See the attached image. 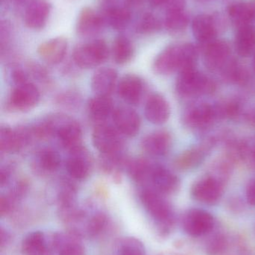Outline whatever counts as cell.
I'll return each mask as SVG.
<instances>
[{
	"instance_id": "cell-26",
	"label": "cell",
	"mask_w": 255,
	"mask_h": 255,
	"mask_svg": "<svg viewBox=\"0 0 255 255\" xmlns=\"http://www.w3.org/2000/svg\"><path fill=\"white\" fill-rule=\"evenodd\" d=\"M238 53L242 57H249L255 52V28L245 26L240 28L235 40Z\"/></svg>"
},
{
	"instance_id": "cell-28",
	"label": "cell",
	"mask_w": 255,
	"mask_h": 255,
	"mask_svg": "<svg viewBox=\"0 0 255 255\" xmlns=\"http://www.w3.org/2000/svg\"><path fill=\"white\" fill-rule=\"evenodd\" d=\"M36 167L43 172H53L61 165V157L53 148H41L36 155Z\"/></svg>"
},
{
	"instance_id": "cell-1",
	"label": "cell",
	"mask_w": 255,
	"mask_h": 255,
	"mask_svg": "<svg viewBox=\"0 0 255 255\" xmlns=\"http://www.w3.org/2000/svg\"><path fill=\"white\" fill-rule=\"evenodd\" d=\"M141 202L147 213L154 220L159 233L167 236L173 230L175 217L170 204L161 193L154 189H145L140 194Z\"/></svg>"
},
{
	"instance_id": "cell-30",
	"label": "cell",
	"mask_w": 255,
	"mask_h": 255,
	"mask_svg": "<svg viewBox=\"0 0 255 255\" xmlns=\"http://www.w3.org/2000/svg\"><path fill=\"white\" fill-rule=\"evenodd\" d=\"M154 164L145 159L131 160L128 164V172L133 180L138 183L150 181Z\"/></svg>"
},
{
	"instance_id": "cell-13",
	"label": "cell",
	"mask_w": 255,
	"mask_h": 255,
	"mask_svg": "<svg viewBox=\"0 0 255 255\" xmlns=\"http://www.w3.org/2000/svg\"><path fill=\"white\" fill-rule=\"evenodd\" d=\"M217 108L207 103H200L191 106L184 115V122L188 127L201 128L208 127L218 118Z\"/></svg>"
},
{
	"instance_id": "cell-7",
	"label": "cell",
	"mask_w": 255,
	"mask_h": 255,
	"mask_svg": "<svg viewBox=\"0 0 255 255\" xmlns=\"http://www.w3.org/2000/svg\"><path fill=\"white\" fill-rule=\"evenodd\" d=\"M33 136L31 129L26 128H10L3 127L0 130V148L4 153H13L19 151L29 142Z\"/></svg>"
},
{
	"instance_id": "cell-24",
	"label": "cell",
	"mask_w": 255,
	"mask_h": 255,
	"mask_svg": "<svg viewBox=\"0 0 255 255\" xmlns=\"http://www.w3.org/2000/svg\"><path fill=\"white\" fill-rule=\"evenodd\" d=\"M193 32L198 41L210 43L217 35L215 24L211 16L206 14L198 15L193 21Z\"/></svg>"
},
{
	"instance_id": "cell-6",
	"label": "cell",
	"mask_w": 255,
	"mask_h": 255,
	"mask_svg": "<svg viewBox=\"0 0 255 255\" xmlns=\"http://www.w3.org/2000/svg\"><path fill=\"white\" fill-rule=\"evenodd\" d=\"M223 193V182L214 176H208L196 181L192 187V196L205 205L217 203Z\"/></svg>"
},
{
	"instance_id": "cell-33",
	"label": "cell",
	"mask_w": 255,
	"mask_h": 255,
	"mask_svg": "<svg viewBox=\"0 0 255 255\" xmlns=\"http://www.w3.org/2000/svg\"><path fill=\"white\" fill-rule=\"evenodd\" d=\"M205 157V150L194 148L183 153L175 161L177 167L181 169H190L200 164Z\"/></svg>"
},
{
	"instance_id": "cell-10",
	"label": "cell",
	"mask_w": 255,
	"mask_h": 255,
	"mask_svg": "<svg viewBox=\"0 0 255 255\" xmlns=\"http://www.w3.org/2000/svg\"><path fill=\"white\" fill-rule=\"evenodd\" d=\"M22 255H54L51 243V234L40 231L30 232L21 243Z\"/></svg>"
},
{
	"instance_id": "cell-32",
	"label": "cell",
	"mask_w": 255,
	"mask_h": 255,
	"mask_svg": "<svg viewBox=\"0 0 255 255\" xmlns=\"http://www.w3.org/2000/svg\"><path fill=\"white\" fill-rule=\"evenodd\" d=\"M115 255H146V251L140 240L127 237L118 242Z\"/></svg>"
},
{
	"instance_id": "cell-39",
	"label": "cell",
	"mask_w": 255,
	"mask_h": 255,
	"mask_svg": "<svg viewBox=\"0 0 255 255\" xmlns=\"http://www.w3.org/2000/svg\"><path fill=\"white\" fill-rule=\"evenodd\" d=\"M185 0H166L164 5L168 10L184 9Z\"/></svg>"
},
{
	"instance_id": "cell-17",
	"label": "cell",
	"mask_w": 255,
	"mask_h": 255,
	"mask_svg": "<svg viewBox=\"0 0 255 255\" xmlns=\"http://www.w3.org/2000/svg\"><path fill=\"white\" fill-rule=\"evenodd\" d=\"M231 49L229 45L223 40H214L208 43L205 52V63L211 70L225 67L229 61Z\"/></svg>"
},
{
	"instance_id": "cell-44",
	"label": "cell",
	"mask_w": 255,
	"mask_h": 255,
	"mask_svg": "<svg viewBox=\"0 0 255 255\" xmlns=\"http://www.w3.org/2000/svg\"><path fill=\"white\" fill-rule=\"evenodd\" d=\"M14 1L17 3H22L23 2V1H25V0H14Z\"/></svg>"
},
{
	"instance_id": "cell-31",
	"label": "cell",
	"mask_w": 255,
	"mask_h": 255,
	"mask_svg": "<svg viewBox=\"0 0 255 255\" xmlns=\"http://www.w3.org/2000/svg\"><path fill=\"white\" fill-rule=\"evenodd\" d=\"M112 55L117 64L128 62L133 55V46L130 40L124 36L117 37L112 46Z\"/></svg>"
},
{
	"instance_id": "cell-37",
	"label": "cell",
	"mask_w": 255,
	"mask_h": 255,
	"mask_svg": "<svg viewBox=\"0 0 255 255\" xmlns=\"http://www.w3.org/2000/svg\"><path fill=\"white\" fill-rule=\"evenodd\" d=\"M247 202L252 206H255V178L250 181L247 188Z\"/></svg>"
},
{
	"instance_id": "cell-45",
	"label": "cell",
	"mask_w": 255,
	"mask_h": 255,
	"mask_svg": "<svg viewBox=\"0 0 255 255\" xmlns=\"http://www.w3.org/2000/svg\"><path fill=\"white\" fill-rule=\"evenodd\" d=\"M254 67L255 69V58H254Z\"/></svg>"
},
{
	"instance_id": "cell-15",
	"label": "cell",
	"mask_w": 255,
	"mask_h": 255,
	"mask_svg": "<svg viewBox=\"0 0 255 255\" xmlns=\"http://www.w3.org/2000/svg\"><path fill=\"white\" fill-rule=\"evenodd\" d=\"M149 182L154 190L161 194H171L179 187V179L171 171L160 165L154 164Z\"/></svg>"
},
{
	"instance_id": "cell-40",
	"label": "cell",
	"mask_w": 255,
	"mask_h": 255,
	"mask_svg": "<svg viewBox=\"0 0 255 255\" xmlns=\"http://www.w3.org/2000/svg\"><path fill=\"white\" fill-rule=\"evenodd\" d=\"M10 241H11V236H10V233L4 228L1 227V230H0V248L1 250L7 247V246L10 244Z\"/></svg>"
},
{
	"instance_id": "cell-12",
	"label": "cell",
	"mask_w": 255,
	"mask_h": 255,
	"mask_svg": "<svg viewBox=\"0 0 255 255\" xmlns=\"http://www.w3.org/2000/svg\"><path fill=\"white\" fill-rule=\"evenodd\" d=\"M67 172L74 179L83 180L88 176L91 169L89 153L82 145L70 151L66 163Z\"/></svg>"
},
{
	"instance_id": "cell-2",
	"label": "cell",
	"mask_w": 255,
	"mask_h": 255,
	"mask_svg": "<svg viewBox=\"0 0 255 255\" xmlns=\"http://www.w3.org/2000/svg\"><path fill=\"white\" fill-rule=\"evenodd\" d=\"M176 89L183 97H197L212 94L215 85L211 79L193 68L180 72Z\"/></svg>"
},
{
	"instance_id": "cell-34",
	"label": "cell",
	"mask_w": 255,
	"mask_h": 255,
	"mask_svg": "<svg viewBox=\"0 0 255 255\" xmlns=\"http://www.w3.org/2000/svg\"><path fill=\"white\" fill-rule=\"evenodd\" d=\"M189 18L184 9L168 10L166 13V28L171 31H178L184 29L188 24Z\"/></svg>"
},
{
	"instance_id": "cell-21",
	"label": "cell",
	"mask_w": 255,
	"mask_h": 255,
	"mask_svg": "<svg viewBox=\"0 0 255 255\" xmlns=\"http://www.w3.org/2000/svg\"><path fill=\"white\" fill-rule=\"evenodd\" d=\"M118 78L116 70L103 67L94 73L91 79V88L97 96L109 97L115 88Z\"/></svg>"
},
{
	"instance_id": "cell-5",
	"label": "cell",
	"mask_w": 255,
	"mask_h": 255,
	"mask_svg": "<svg viewBox=\"0 0 255 255\" xmlns=\"http://www.w3.org/2000/svg\"><path fill=\"white\" fill-rule=\"evenodd\" d=\"M93 143L103 154H118L123 146V140L116 128L101 124L94 128Z\"/></svg>"
},
{
	"instance_id": "cell-42",
	"label": "cell",
	"mask_w": 255,
	"mask_h": 255,
	"mask_svg": "<svg viewBox=\"0 0 255 255\" xmlns=\"http://www.w3.org/2000/svg\"><path fill=\"white\" fill-rule=\"evenodd\" d=\"M148 1L154 7H158V6L164 5L166 0H148Z\"/></svg>"
},
{
	"instance_id": "cell-20",
	"label": "cell",
	"mask_w": 255,
	"mask_h": 255,
	"mask_svg": "<svg viewBox=\"0 0 255 255\" xmlns=\"http://www.w3.org/2000/svg\"><path fill=\"white\" fill-rule=\"evenodd\" d=\"M50 6L43 0H34L27 6L24 14L25 25L32 29L43 28L47 22Z\"/></svg>"
},
{
	"instance_id": "cell-36",
	"label": "cell",
	"mask_w": 255,
	"mask_h": 255,
	"mask_svg": "<svg viewBox=\"0 0 255 255\" xmlns=\"http://www.w3.org/2000/svg\"><path fill=\"white\" fill-rule=\"evenodd\" d=\"M160 28V22L154 14L146 13L139 19L136 30L140 34H151Z\"/></svg>"
},
{
	"instance_id": "cell-14",
	"label": "cell",
	"mask_w": 255,
	"mask_h": 255,
	"mask_svg": "<svg viewBox=\"0 0 255 255\" xmlns=\"http://www.w3.org/2000/svg\"><path fill=\"white\" fill-rule=\"evenodd\" d=\"M113 121L118 131L126 136H135L140 129L141 121L139 115L130 108L120 107L115 109Z\"/></svg>"
},
{
	"instance_id": "cell-29",
	"label": "cell",
	"mask_w": 255,
	"mask_h": 255,
	"mask_svg": "<svg viewBox=\"0 0 255 255\" xmlns=\"http://www.w3.org/2000/svg\"><path fill=\"white\" fill-rule=\"evenodd\" d=\"M88 112L96 121H103L112 113V101L109 97L97 96L88 102Z\"/></svg>"
},
{
	"instance_id": "cell-16",
	"label": "cell",
	"mask_w": 255,
	"mask_h": 255,
	"mask_svg": "<svg viewBox=\"0 0 255 255\" xmlns=\"http://www.w3.org/2000/svg\"><path fill=\"white\" fill-rule=\"evenodd\" d=\"M105 24L101 13H97L91 7H84L78 16L76 31L79 35L90 37L100 32Z\"/></svg>"
},
{
	"instance_id": "cell-27",
	"label": "cell",
	"mask_w": 255,
	"mask_h": 255,
	"mask_svg": "<svg viewBox=\"0 0 255 255\" xmlns=\"http://www.w3.org/2000/svg\"><path fill=\"white\" fill-rule=\"evenodd\" d=\"M105 22L115 30L127 28L131 19V11L127 7H115L103 10L101 13Z\"/></svg>"
},
{
	"instance_id": "cell-4",
	"label": "cell",
	"mask_w": 255,
	"mask_h": 255,
	"mask_svg": "<svg viewBox=\"0 0 255 255\" xmlns=\"http://www.w3.org/2000/svg\"><path fill=\"white\" fill-rule=\"evenodd\" d=\"M215 219L208 211L201 209L189 210L182 220L184 232L193 238L208 235L215 226Z\"/></svg>"
},
{
	"instance_id": "cell-9",
	"label": "cell",
	"mask_w": 255,
	"mask_h": 255,
	"mask_svg": "<svg viewBox=\"0 0 255 255\" xmlns=\"http://www.w3.org/2000/svg\"><path fill=\"white\" fill-rule=\"evenodd\" d=\"M40 93L35 85L30 82L16 85L9 98V104L18 111L33 109L38 103Z\"/></svg>"
},
{
	"instance_id": "cell-8",
	"label": "cell",
	"mask_w": 255,
	"mask_h": 255,
	"mask_svg": "<svg viewBox=\"0 0 255 255\" xmlns=\"http://www.w3.org/2000/svg\"><path fill=\"white\" fill-rule=\"evenodd\" d=\"M54 255H85L82 238L70 232L51 234Z\"/></svg>"
},
{
	"instance_id": "cell-43",
	"label": "cell",
	"mask_w": 255,
	"mask_h": 255,
	"mask_svg": "<svg viewBox=\"0 0 255 255\" xmlns=\"http://www.w3.org/2000/svg\"><path fill=\"white\" fill-rule=\"evenodd\" d=\"M252 4H253V10H254V22H255V0L251 1Z\"/></svg>"
},
{
	"instance_id": "cell-41",
	"label": "cell",
	"mask_w": 255,
	"mask_h": 255,
	"mask_svg": "<svg viewBox=\"0 0 255 255\" xmlns=\"http://www.w3.org/2000/svg\"><path fill=\"white\" fill-rule=\"evenodd\" d=\"M10 168L8 166H4L1 169V172H0V183H1V186L7 184L9 178L10 176Z\"/></svg>"
},
{
	"instance_id": "cell-23",
	"label": "cell",
	"mask_w": 255,
	"mask_h": 255,
	"mask_svg": "<svg viewBox=\"0 0 255 255\" xmlns=\"http://www.w3.org/2000/svg\"><path fill=\"white\" fill-rule=\"evenodd\" d=\"M170 134L159 130L147 135L142 140V147L147 154L152 156L165 155L171 146Z\"/></svg>"
},
{
	"instance_id": "cell-18",
	"label": "cell",
	"mask_w": 255,
	"mask_h": 255,
	"mask_svg": "<svg viewBox=\"0 0 255 255\" xmlns=\"http://www.w3.org/2000/svg\"><path fill=\"white\" fill-rule=\"evenodd\" d=\"M67 40L64 37H57L41 43L37 49L39 56L49 64H57L65 56Z\"/></svg>"
},
{
	"instance_id": "cell-25",
	"label": "cell",
	"mask_w": 255,
	"mask_h": 255,
	"mask_svg": "<svg viewBox=\"0 0 255 255\" xmlns=\"http://www.w3.org/2000/svg\"><path fill=\"white\" fill-rule=\"evenodd\" d=\"M232 22L238 27L253 26L254 10L251 1H241L233 3L229 9Z\"/></svg>"
},
{
	"instance_id": "cell-38",
	"label": "cell",
	"mask_w": 255,
	"mask_h": 255,
	"mask_svg": "<svg viewBox=\"0 0 255 255\" xmlns=\"http://www.w3.org/2000/svg\"><path fill=\"white\" fill-rule=\"evenodd\" d=\"M12 79L16 85L28 82V76L21 70H14L12 73Z\"/></svg>"
},
{
	"instance_id": "cell-3",
	"label": "cell",
	"mask_w": 255,
	"mask_h": 255,
	"mask_svg": "<svg viewBox=\"0 0 255 255\" xmlns=\"http://www.w3.org/2000/svg\"><path fill=\"white\" fill-rule=\"evenodd\" d=\"M109 51L103 40H96L79 45L75 48L73 58L76 65L81 68L91 69L106 61Z\"/></svg>"
},
{
	"instance_id": "cell-35",
	"label": "cell",
	"mask_w": 255,
	"mask_h": 255,
	"mask_svg": "<svg viewBox=\"0 0 255 255\" xmlns=\"http://www.w3.org/2000/svg\"><path fill=\"white\" fill-rule=\"evenodd\" d=\"M229 240L223 234H217L207 243L205 253L207 255H221L229 247Z\"/></svg>"
},
{
	"instance_id": "cell-22",
	"label": "cell",
	"mask_w": 255,
	"mask_h": 255,
	"mask_svg": "<svg viewBox=\"0 0 255 255\" xmlns=\"http://www.w3.org/2000/svg\"><path fill=\"white\" fill-rule=\"evenodd\" d=\"M118 94L126 103L136 105L140 101L143 91V84L138 76L127 75L120 81Z\"/></svg>"
},
{
	"instance_id": "cell-19",
	"label": "cell",
	"mask_w": 255,
	"mask_h": 255,
	"mask_svg": "<svg viewBox=\"0 0 255 255\" xmlns=\"http://www.w3.org/2000/svg\"><path fill=\"white\" fill-rule=\"evenodd\" d=\"M145 114L147 120L152 124H165L170 116L169 103L160 94H153L145 105Z\"/></svg>"
},
{
	"instance_id": "cell-11",
	"label": "cell",
	"mask_w": 255,
	"mask_h": 255,
	"mask_svg": "<svg viewBox=\"0 0 255 255\" xmlns=\"http://www.w3.org/2000/svg\"><path fill=\"white\" fill-rule=\"evenodd\" d=\"M182 66V46L173 45L159 54L154 63L155 73L169 75L181 70Z\"/></svg>"
}]
</instances>
